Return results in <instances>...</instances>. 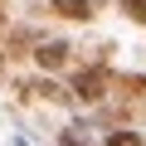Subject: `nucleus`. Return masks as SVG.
<instances>
[{
    "label": "nucleus",
    "instance_id": "nucleus-8",
    "mask_svg": "<svg viewBox=\"0 0 146 146\" xmlns=\"http://www.w3.org/2000/svg\"><path fill=\"white\" fill-rule=\"evenodd\" d=\"M0 73H5V54H0Z\"/></svg>",
    "mask_w": 146,
    "mask_h": 146
},
{
    "label": "nucleus",
    "instance_id": "nucleus-3",
    "mask_svg": "<svg viewBox=\"0 0 146 146\" xmlns=\"http://www.w3.org/2000/svg\"><path fill=\"white\" fill-rule=\"evenodd\" d=\"M54 10L68 15V20H88L93 15V0H54Z\"/></svg>",
    "mask_w": 146,
    "mask_h": 146
},
{
    "label": "nucleus",
    "instance_id": "nucleus-4",
    "mask_svg": "<svg viewBox=\"0 0 146 146\" xmlns=\"http://www.w3.org/2000/svg\"><path fill=\"white\" fill-rule=\"evenodd\" d=\"M29 93H34V98H49V102H58V98H63V93H58L49 78H44V83H29Z\"/></svg>",
    "mask_w": 146,
    "mask_h": 146
},
{
    "label": "nucleus",
    "instance_id": "nucleus-6",
    "mask_svg": "<svg viewBox=\"0 0 146 146\" xmlns=\"http://www.w3.org/2000/svg\"><path fill=\"white\" fill-rule=\"evenodd\" d=\"M117 5H122L131 20H141V25H146V0H117Z\"/></svg>",
    "mask_w": 146,
    "mask_h": 146
},
{
    "label": "nucleus",
    "instance_id": "nucleus-7",
    "mask_svg": "<svg viewBox=\"0 0 146 146\" xmlns=\"http://www.w3.org/2000/svg\"><path fill=\"white\" fill-rule=\"evenodd\" d=\"M58 146H88V141H78V136H73V131H68V136H63Z\"/></svg>",
    "mask_w": 146,
    "mask_h": 146
},
{
    "label": "nucleus",
    "instance_id": "nucleus-2",
    "mask_svg": "<svg viewBox=\"0 0 146 146\" xmlns=\"http://www.w3.org/2000/svg\"><path fill=\"white\" fill-rule=\"evenodd\" d=\"M34 58H39V68H58V63H68V44L63 39H44L34 49Z\"/></svg>",
    "mask_w": 146,
    "mask_h": 146
},
{
    "label": "nucleus",
    "instance_id": "nucleus-1",
    "mask_svg": "<svg viewBox=\"0 0 146 146\" xmlns=\"http://www.w3.org/2000/svg\"><path fill=\"white\" fill-rule=\"evenodd\" d=\"M73 93H78L83 102H98L107 93V68H83L78 78H73Z\"/></svg>",
    "mask_w": 146,
    "mask_h": 146
},
{
    "label": "nucleus",
    "instance_id": "nucleus-5",
    "mask_svg": "<svg viewBox=\"0 0 146 146\" xmlns=\"http://www.w3.org/2000/svg\"><path fill=\"white\" fill-rule=\"evenodd\" d=\"M107 146H141L136 131H107Z\"/></svg>",
    "mask_w": 146,
    "mask_h": 146
}]
</instances>
